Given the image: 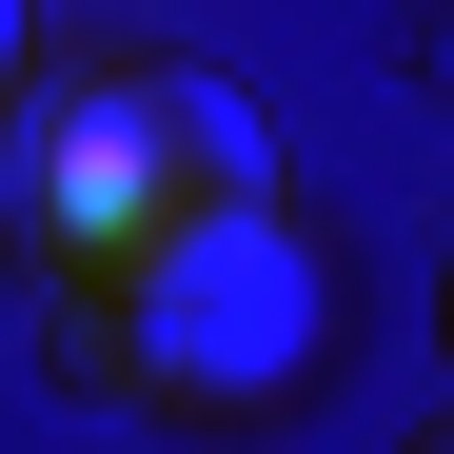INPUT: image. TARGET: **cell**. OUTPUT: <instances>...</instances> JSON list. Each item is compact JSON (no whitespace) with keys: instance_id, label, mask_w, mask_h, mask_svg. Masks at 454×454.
Segmentation results:
<instances>
[{"instance_id":"cell-1","label":"cell","mask_w":454,"mask_h":454,"mask_svg":"<svg viewBox=\"0 0 454 454\" xmlns=\"http://www.w3.org/2000/svg\"><path fill=\"white\" fill-rule=\"evenodd\" d=\"M238 198H277V138L198 59H40V80H0V257L40 296H80V317Z\"/></svg>"},{"instance_id":"cell-2","label":"cell","mask_w":454,"mask_h":454,"mask_svg":"<svg viewBox=\"0 0 454 454\" xmlns=\"http://www.w3.org/2000/svg\"><path fill=\"white\" fill-rule=\"evenodd\" d=\"M80 375H119V395H159V415H277L296 375H317V257H296V217L238 198V217H198L178 257H138L99 317H80Z\"/></svg>"},{"instance_id":"cell-3","label":"cell","mask_w":454,"mask_h":454,"mask_svg":"<svg viewBox=\"0 0 454 454\" xmlns=\"http://www.w3.org/2000/svg\"><path fill=\"white\" fill-rule=\"evenodd\" d=\"M0 80H20V0H0Z\"/></svg>"},{"instance_id":"cell-4","label":"cell","mask_w":454,"mask_h":454,"mask_svg":"<svg viewBox=\"0 0 454 454\" xmlns=\"http://www.w3.org/2000/svg\"><path fill=\"white\" fill-rule=\"evenodd\" d=\"M415 59H434V80H454V20H434V40H415Z\"/></svg>"},{"instance_id":"cell-5","label":"cell","mask_w":454,"mask_h":454,"mask_svg":"<svg viewBox=\"0 0 454 454\" xmlns=\"http://www.w3.org/2000/svg\"><path fill=\"white\" fill-rule=\"evenodd\" d=\"M434 336H454V277H434Z\"/></svg>"},{"instance_id":"cell-6","label":"cell","mask_w":454,"mask_h":454,"mask_svg":"<svg viewBox=\"0 0 454 454\" xmlns=\"http://www.w3.org/2000/svg\"><path fill=\"white\" fill-rule=\"evenodd\" d=\"M415 454H454V415H434V434H415Z\"/></svg>"}]
</instances>
